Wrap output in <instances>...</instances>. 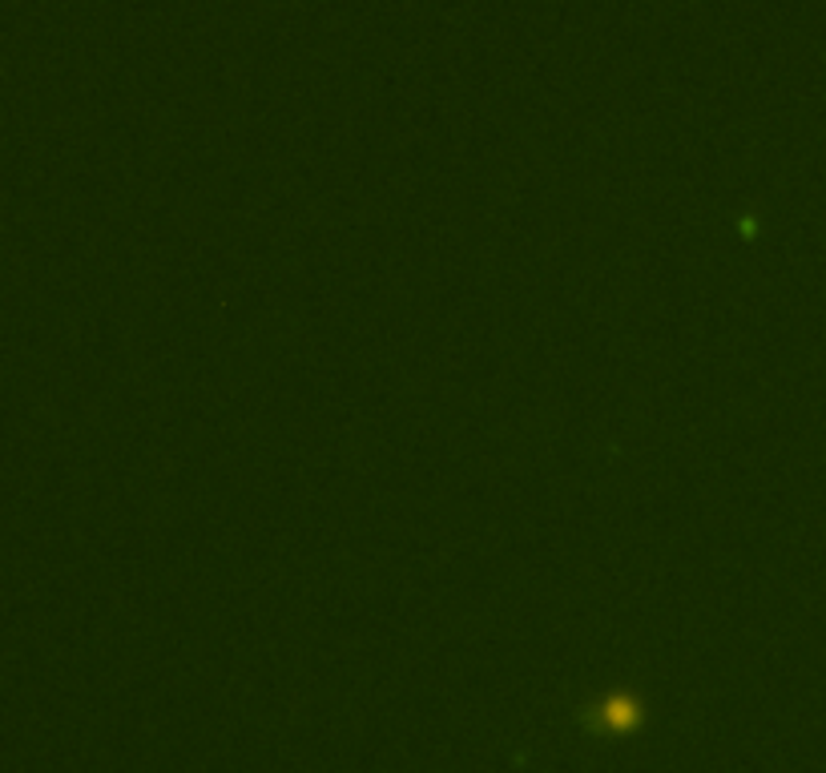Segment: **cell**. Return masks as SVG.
I'll list each match as a JSON object with an SVG mask.
<instances>
[{
  "mask_svg": "<svg viewBox=\"0 0 826 773\" xmlns=\"http://www.w3.org/2000/svg\"><path fill=\"white\" fill-rule=\"evenodd\" d=\"M581 721L597 734H629L641 721V701L625 689H614V694L597 697L593 705H585Z\"/></svg>",
  "mask_w": 826,
  "mask_h": 773,
  "instance_id": "6da1fadb",
  "label": "cell"
}]
</instances>
